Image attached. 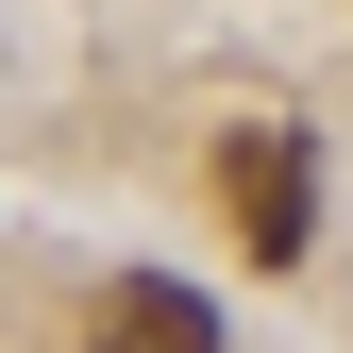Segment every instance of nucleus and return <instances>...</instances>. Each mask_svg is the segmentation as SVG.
Here are the masks:
<instances>
[{
	"label": "nucleus",
	"mask_w": 353,
	"mask_h": 353,
	"mask_svg": "<svg viewBox=\"0 0 353 353\" xmlns=\"http://www.w3.org/2000/svg\"><path fill=\"white\" fill-rule=\"evenodd\" d=\"M219 202H236V236L270 252V270H303V236H320V168H303L286 118H252V135L219 152Z\"/></svg>",
	"instance_id": "1"
},
{
	"label": "nucleus",
	"mask_w": 353,
	"mask_h": 353,
	"mask_svg": "<svg viewBox=\"0 0 353 353\" xmlns=\"http://www.w3.org/2000/svg\"><path fill=\"white\" fill-rule=\"evenodd\" d=\"M101 353H219V303L168 286V270H135V286L101 303Z\"/></svg>",
	"instance_id": "2"
}]
</instances>
